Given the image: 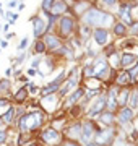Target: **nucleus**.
Listing matches in <instances>:
<instances>
[{
    "mask_svg": "<svg viewBox=\"0 0 138 146\" xmlns=\"http://www.w3.org/2000/svg\"><path fill=\"white\" fill-rule=\"evenodd\" d=\"M8 7H10V8H13V7H16V0H10V3H8Z\"/></svg>",
    "mask_w": 138,
    "mask_h": 146,
    "instance_id": "43",
    "label": "nucleus"
},
{
    "mask_svg": "<svg viewBox=\"0 0 138 146\" xmlns=\"http://www.w3.org/2000/svg\"><path fill=\"white\" fill-rule=\"evenodd\" d=\"M44 44H46V49H50V50H57V49L62 47V41L57 36H54V34H46Z\"/></svg>",
    "mask_w": 138,
    "mask_h": 146,
    "instance_id": "17",
    "label": "nucleus"
},
{
    "mask_svg": "<svg viewBox=\"0 0 138 146\" xmlns=\"http://www.w3.org/2000/svg\"><path fill=\"white\" fill-rule=\"evenodd\" d=\"M64 146H78V145H75L73 141H68V143H65V145H64Z\"/></svg>",
    "mask_w": 138,
    "mask_h": 146,
    "instance_id": "44",
    "label": "nucleus"
},
{
    "mask_svg": "<svg viewBox=\"0 0 138 146\" xmlns=\"http://www.w3.org/2000/svg\"><path fill=\"white\" fill-rule=\"evenodd\" d=\"M128 98H130V88L123 86L120 89V93L117 94V106H127L128 104Z\"/></svg>",
    "mask_w": 138,
    "mask_h": 146,
    "instance_id": "20",
    "label": "nucleus"
},
{
    "mask_svg": "<svg viewBox=\"0 0 138 146\" xmlns=\"http://www.w3.org/2000/svg\"><path fill=\"white\" fill-rule=\"evenodd\" d=\"M7 143V131L5 130H0V146Z\"/></svg>",
    "mask_w": 138,
    "mask_h": 146,
    "instance_id": "37",
    "label": "nucleus"
},
{
    "mask_svg": "<svg viewBox=\"0 0 138 146\" xmlns=\"http://www.w3.org/2000/svg\"><path fill=\"white\" fill-rule=\"evenodd\" d=\"M137 62H138V57L135 55V54H128V52H125V54H122V55H120V65H122V67L125 68V70L132 68Z\"/></svg>",
    "mask_w": 138,
    "mask_h": 146,
    "instance_id": "18",
    "label": "nucleus"
},
{
    "mask_svg": "<svg viewBox=\"0 0 138 146\" xmlns=\"http://www.w3.org/2000/svg\"><path fill=\"white\" fill-rule=\"evenodd\" d=\"M117 94H119V88H111L106 94V107L111 112H114L117 107Z\"/></svg>",
    "mask_w": 138,
    "mask_h": 146,
    "instance_id": "14",
    "label": "nucleus"
},
{
    "mask_svg": "<svg viewBox=\"0 0 138 146\" xmlns=\"http://www.w3.org/2000/svg\"><path fill=\"white\" fill-rule=\"evenodd\" d=\"M83 96H85V89H83V88H78L73 94H70L68 102H70V104H75V102H78V101H80Z\"/></svg>",
    "mask_w": 138,
    "mask_h": 146,
    "instance_id": "26",
    "label": "nucleus"
},
{
    "mask_svg": "<svg viewBox=\"0 0 138 146\" xmlns=\"http://www.w3.org/2000/svg\"><path fill=\"white\" fill-rule=\"evenodd\" d=\"M96 136V125L91 122V120H88V122H85V123H81V141L85 143V145H88V143H91L93 141V138Z\"/></svg>",
    "mask_w": 138,
    "mask_h": 146,
    "instance_id": "6",
    "label": "nucleus"
},
{
    "mask_svg": "<svg viewBox=\"0 0 138 146\" xmlns=\"http://www.w3.org/2000/svg\"><path fill=\"white\" fill-rule=\"evenodd\" d=\"M75 26H76V21H75L72 16H62V18L58 20V31H60V36L62 37L72 36Z\"/></svg>",
    "mask_w": 138,
    "mask_h": 146,
    "instance_id": "5",
    "label": "nucleus"
},
{
    "mask_svg": "<svg viewBox=\"0 0 138 146\" xmlns=\"http://www.w3.org/2000/svg\"><path fill=\"white\" fill-rule=\"evenodd\" d=\"M15 112H16L15 107H13V106H10V107H8V110L3 114L2 120H3V122H7V123H11V122H13V119H15Z\"/></svg>",
    "mask_w": 138,
    "mask_h": 146,
    "instance_id": "27",
    "label": "nucleus"
},
{
    "mask_svg": "<svg viewBox=\"0 0 138 146\" xmlns=\"http://www.w3.org/2000/svg\"><path fill=\"white\" fill-rule=\"evenodd\" d=\"M39 65H41V60H39V58H34L33 63H31V68H36V67H39Z\"/></svg>",
    "mask_w": 138,
    "mask_h": 146,
    "instance_id": "40",
    "label": "nucleus"
},
{
    "mask_svg": "<svg viewBox=\"0 0 138 146\" xmlns=\"http://www.w3.org/2000/svg\"><path fill=\"white\" fill-rule=\"evenodd\" d=\"M28 91H29V93L31 94H34V93H37V86L34 83H29L28 84Z\"/></svg>",
    "mask_w": 138,
    "mask_h": 146,
    "instance_id": "38",
    "label": "nucleus"
},
{
    "mask_svg": "<svg viewBox=\"0 0 138 146\" xmlns=\"http://www.w3.org/2000/svg\"><path fill=\"white\" fill-rule=\"evenodd\" d=\"M52 3H54V0H42V5H41V8H42L44 13H49V10H50Z\"/></svg>",
    "mask_w": 138,
    "mask_h": 146,
    "instance_id": "32",
    "label": "nucleus"
},
{
    "mask_svg": "<svg viewBox=\"0 0 138 146\" xmlns=\"http://www.w3.org/2000/svg\"><path fill=\"white\" fill-rule=\"evenodd\" d=\"M83 23L86 26H98V28H107L114 23V16L99 8H88L83 15Z\"/></svg>",
    "mask_w": 138,
    "mask_h": 146,
    "instance_id": "1",
    "label": "nucleus"
},
{
    "mask_svg": "<svg viewBox=\"0 0 138 146\" xmlns=\"http://www.w3.org/2000/svg\"><path fill=\"white\" fill-rule=\"evenodd\" d=\"M104 109H106V96L102 94V96H99V98L96 99L94 104L90 106V109H88V117H91V119H93V117H98Z\"/></svg>",
    "mask_w": 138,
    "mask_h": 146,
    "instance_id": "10",
    "label": "nucleus"
},
{
    "mask_svg": "<svg viewBox=\"0 0 138 146\" xmlns=\"http://www.w3.org/2000/svg\"><path fill=\"white\" fill-rule=\"evenodd\" d=\"M132 10H133V5H130V3H128V5H123L122 8L119 10V16L122 18L120 23H123L125 26H127V25L130 26L133 21H135V20H133V16H132Z\"/></svg>",
    "mask_w": 138,
    "mask_h": 146,
    "instance_id": "13",
    "label": "nucleus"
},
{
    "mask_svg": "<svg viewBox=\"0 0 138 146\" xmlns=\"http://www.w3.org/2000/svg\"><path fill=\"white\" fill-rule=\"evenodd\" d=\"M88 2H93V0H88Z\"/></svg>",
    "mask_w": 138,
    "mask_h": 146,
    "instance_id": "52",
    "label": "nucleus"
},
{
    "mask_svg": "<svg viewBox=\"0 0 138 146\" xmlns=\"http://www.w3.org/2000/svg\"><path fill=\"white\" fill-rule=\"evenodd\" d=\"M28 75H29V76H34V75H36V70H34V68H29V70H28Z\"/></svg>",
    "mask_w": 138,
    "mask_h": 146,
    "instance_id": "42",
    "label": "nucleus"
},
{
    "mask_svg": "<svg viewBox=\"0 0 138 146\" xmlns=\"http://www.w3.org/2000/svg\"><path fill=\"white\" fill-rule=\"evenodd\" d=\"M65 80H67V75H65V73L62 72V73H60V75L57 76V78H55V80H52V81H50V83H49L47 86H46V88H42V89H41V94H42V96H49V94L57 93V91H58V88L62 86V83H64Z\"/></svg>",
    "mask_w": 138,
    "mask_h": 146,
    "instance_id": "7",
    "label": "nucleus"
},
{
    "mask_svg": "<svg viewBox=\"0 0 138 146\" xmlns=\"http://www.w3.org/2000/svg\"><path fill=\"white\" fill-rule=\"evenodd\" d=\"M130 33H132V36H138V21H133L132 25H130Z\"/></svg>",
    "mask_w": 138,
    "mask_h": 146,
    "instance_id": "34",
    "label": "nucleus"
},
{
    "mask_svg": "<svg viewBox=\"0 0 138 146\" xmlns=\"http://www.w3.org/2000/svg\"><path fill=\"white\" fill-rule=\"evenodd\" d=\"M137 146H138V145H137Z\"/></svg>",
    "mask_w": 138,
    "mask_h": 146,
    "instance_id": "53",
    "label": "nucleus"
},
{
    "mask_svg": "<svg viewBox=\"0 0 138 146\" xmlns=\"http://www.w3.org/2000/svg\"><path fill=\"white\" fill-rule=\"evenodd\" d=\"M5 37H7V39H10V37H13V33H7V34H5Z\"/></svg>",
    "mask_w": 138,
    "mask_h": 146,
    "instance_id": "45",
    "label": "nucleus"
},
{
    "mask_svg": "<svg viewBox=\"0 0 138 146\" xmlns=\"http://www.w3.org/2000/svg\"><path fill=\"white\" fill-rule=\"evenodd\" d=\"M28 44H29V37H23L21 41H20V46H18V50L23 52V50H26Z\"/></svg>",
    "mask_w": 138,
    "mask_h": 146,
    "instance_id": "33",
    "label": "nucleus"
},
{
    "mask_svg": "<svg viewBox=\"0 0 138 146\" xmlns=\"http://www.w3.org/2000/svg\"><path fill=\"white\" fill-rule=\"evenodd\" d=\"M67 8H68V5L65 3L64 0H54L52 7H50V10H49L47 15H54V16H62L67 11Z\"/></svg>",
    "mask_w": 138,
    "mask_h": 146,
    "instance_id": "15",
    "label": "nucleus"
},
{
    "mask_svg": "<svg viewBox=\"0 0 138 146\" xmlns=\"http://www.w3.org/2000/svg\"><path fill=\"white\" fill-rule=\"evenodd\" d=\"M112 31H114L115 36L123 37L125 34H127V26H125L123 23H120V21H117V23H114V26H112Z\"/></svg>",
    "mask_w": 138,
    "mask_h": 146,
    "instance_id": "23",
    "label": "nucleus"
},
{
    "mask_svg": "<svg viewBox=\"0 0 138 146\" xmlns=\"http://www.w3.org/2000/svg\"><path fill=\"white\" fill-rule=\"evenodd\" d=\"M111 73V65L107 58H98L93 65V76L98 80H106Z\"/></svg>",
    "mask_w": 138,
    "mask_h": 146,
    "instance_id": "3",
    "label": "nucleus"
},
{
    "mask_svg": "<svg viewBox=\"0 0 138 146\" xmlns=\"http://www.w3.org/2000/svg\"><path fill=\"white\" fill-rule=\"evenodd\" d=\"M130 81H132V80H130V76H128L127 72H122L115 78V84H119V86H128V83H130Z\"/></svg>",
    "mask_w": 138,
    "mask_h": 146,
    "instance_id": "25",
    "label": "nucleus"
},
{
    "mask_svg": "<svg viewBox=\"0 0 138 146\" xmlns=\"http://www.w3.org/2000/svg\"><path fill=\"white\" fill-rule=\"evenodd\" d=\"M33 34H34V37H41L44 36L46 33H47V25H46V21L41 18V16H33Z\"/></svg>",
    "mask_w": 138,
    "mask_h": 146,
    "instance_id": "9",
    "label": "nucleus"
},
{
    "mask_svg": "<svg viewBox=\"0 0 138 146\" xmlns=\"http://www.w3.org/2000/svg\"><path fill=\"white\" fill-rule=\"evenodd\" d=\"M130 107L132 109H135V107H138V88L133 91V93H130Z\"/></svg>",
    "mask_w": 138,
    "mask_h": 146,
    "instance_id": "28",
    "label": "nucleus"
},
{
    "mask_svg": "<svg viewBox=\"0 0 138 146\" xmlns=\"http://www.w3.org/2000/svg\"><path fill=\"white\" fill-rule=\"evenodd\" d=\"M41 138H42V141L46 143V145H58L60 141H62V138H60V133H58L55 128H46V130L42 131V135H41Z\"/></svg>",
    "mask_w": 138,
    "mask_h": 146,
    "instance_id": "8",
    "label": "nucleus"
},
{
    "mask_svg": "<svg viewBox=\"0 0 138 146\" xmlns=\"http://www.w3.org/2000/svg\"><path fill=\"white\" fill-rule=\"evenodd\" d=\"M85 146H98V145H94V143H88V145H85Z\"/></svg>",
    "mask_w": 138,
    "mask_h": 146,
    "instance_id": "48",
    "label": "nucleus"
},
{
    "mask_svg": "<svg viewBox=\"0 0 138 146\" xmlns=\"http://www.w3.org/2000/svg\"><path fill=\"white\" fill-rule=\"evenodd\" d=\"M28 98V91H26V88H21L18 93H16V96H15V99L18 101V102H23V101Z\"/></svg>",
    "mask_w": 138,
    "mask_h": 146,
    "instance_id": "30",
    "label": "nucleus"
},
{
    "mask_svg": "<svg viewBox=\"0 0 138 146\" xmlns=\"http://www.w3.org/2000/svg\"><path fill=\"white\" fill-rule=\"evenodd\" d=\"M0 46H2V47H7V41H0Z\"/></svg>",
    "mask_w": 138,
    "mask_h": 146,
    "instance_id": "47",
    "label": "nucleus"
},
{
    "mask_svg": "<svg viewBox=\"0 0 138 146\" xmlns=\"http://www.w3.org/2000/svg\"><path fill=\"white\" fill-rule=\"evenodd\" d=\"M93 39L96 41L98 46H106L107 42H109V31H107L106 28H96L94 33H93Z\"/></svg>",
    "mask_w": 138,
    "mask_h": 146,
    "instance_id": "12",
    "label": "nucleus"
},
{
    "mask_svg": "<svg viewBox=\"0 0 138 146\" xmlns=\"http://www.w3.org/2000/svg\"><path fill=\"white\" fill-rule=\"evenodd\" d=\"M76 84H78V76H76V75H72V76H70L65 83H62V86L58 88V96H65V94L68 93V91H72Z\"/></svg>",
    "mask_w": 138,
    "mask_h": 146,
    "instance_id": "16",
    "label": "nucleus"
},
{
    "mask_svg": "<svg viewBox=\"0 0 138 146\" xmlns=\"http://www.w3.org/2000/svg\"><path fill=\"white\" fill-rule=\"evenodd\" d=\"M10 102H8V99H0V107H5V106H8Z\"/></svg>",
    "mask_w": 138,
    "mask_h": 146,
    "instance_id": "41",
    "label": "nucleus"
},
{
    "mask_svg": "<svg viewBox=\"0 0 138 146\" xmlns=\"http://www.w3.org/2000/svg\"><path fill=\"white\" fill-rule=\"evenodd\" d=\"M101 93V89H91V91H86V99H91V98H94V96H98V94Z\"/></svg>",
    "mask_w": 138,
    "mask_h": 146,
    "instance_id": "35",
    "label": "nucleus"
},
{
    "mask_svg": "<svg viewBox=\"0 0 138 146\" xmlns=\"http://www.w3.org/2000/svg\"><path fill=\"white\" fill-rule=\"evenodd\" d=\"M34 50H36L37 54L46 52V44H44V41H36V44H34Z\"/></svg>",
    "mask_w": 138,
    "mask_h": 146,
    "instance_id": "31",
    "label": "nucleus"
},
{
    "mask_svg": "<svg viewBox=\"0 0 138 146\" xmlns=\"http://www.w3.org/2000/svg\"><path fill=\"white\" fill-rule=\"evenodd\" d=\"M0 8H2V3H0Z\"/></svg>",
    "mask_w": 138,
    "mask_h": 146,
    "instance_id": "51",
    "label": "nucleus"
},
{
    "mask_svg": "<svg viewBox=\"0 0 138 146\" xmlns=\"http://www.w3.org/2000/svg\"><path fill=\"white\" fill-rule=\"evenodd\" d=\"M127 73H128V76H130V80H132V81H135V80L138 78V62L135 63L132 68H128Z\"/></svg>",
    "mask_w": 138,
    "mask_h": 146,
    "instance_id": "29",
    "label": "nucleus"
},
{
    "mask_svg": "<svg viewBox=\"0 0 138 146\" xmlns=\"http://www.w3.org/2000/svg\"><path fill=\"white\" fill-rule=\"evenodd\" d=\"M109 65L111 67H114V68H117V67H120V54L117 52V50H112L111 54H109Z\"/></svg>",
    "mask_w": 138,
    "mask_h": 146,
    "instance_id": "24",
    "label": "nucleus"
},
{
    "mask_svg": "<svg viewBox=\"0 0 138 146\" xmlns=\"http://www.w3.org/2000/svg\"><path fill=\"white\" fill-rule=\"evenodd\" d=\"M101 2H102L106 7H114L117 2H119V0H101Z\"/></svg>",
    "mask_w": 138,
    "mask_h": 146,
    "instance_id": "39",
    "label": "nucleus"
},
{
    "mask_svg": "<svg viewBox=\"0 0 138 146\" xmlns=\"http://www.w3.org/2000/svg\"><path fill=\"white\" fill-rule=\"evenodd\" d=\"M98 117H99V120L102 122V125H107V127H112L114 120H115V114L111 112V110H107V112H101Z\"/></svg>",
    "mask_w": 138,
    "mask_h": 146,
    "instance_id": "21",
    "label": "nucleus"
},
{
    "mask_svg": "<svg viewBox=\"0 0 138 146\" xmlns=\"http://www.w3.org/2000/svg\"><path fill=\"white\" fill-rule=\"evenodd\" d=\"M28 146H37V145H28Z\"/></svg>",
    "mask_w": 138,
    "mask_h": 146,
    "instance_id": "50",
    "label": "nucleus"
},
{
    "mask_svg": "<svg viewBox=\"0 0 138 146\" xmlns=\"http://www.w3.org/2000/svg\"><path fill=\"white\" fill-rule=\"evenodd\" d=\"M115 128L114 127H106L104 130H101L98 135L94 136L96 138V145L98 146H111L114 143V138H115Z\"/></svg>",
    "mask_w": 138,
    "mask_h": 146,
    "instance_id": "4",
    "label": "nucleus"
},
{
    "mask_svg": "<svg viewBox=\"0 0 138 146\" xmlns=\"http://www.w3.org/2000/svg\"><path fill=\"white\" fill-rule=\"evenodd\" d=\"M2 122H3V120H2V119H0V125H2Z\"/></svg>",
    "mask_w": 138,
    "mask_h": 146,
    "instance_id": "49",
    "label": "nucleus"
},
{
    "mask_svg": "<svg viewBox=\"0 0 138 146\" xmlns=\"http://www.w3.org/2000/svg\"><path fill=\"white\" fill-rule=\"evenodd\" d=\"M83 72H85V76H90L91 78V76H93V65H86Z\"/></svg>",
    "mask_w": 138,
    "mask_h": 146,
    "instance_id": "36",
    "label": "nucleus"
},
{
    "mask_svg": "<svg viewBox=\"0 0 138 146\" xmlns=\"http://www.w3.org/2000/svg\"><path fill=\"white\" fill-rule=\"evenodd\" d=\"M57 96H55V93L50 94V96H42V99H41V104L46 107V110L47 112H52L54 109H55V104H57Z\"/></svg>",
    "mask_w": 138,
    "mask_h": 146,
    "instance_id": "19",
    "label": "nucleus"
},
{
    "mask_svg": "<svg viewBox=\"0 0 138 146\" xmlns=\"http://www.w3.org/2000/svg\"><path fill=\"white\" fill-rule=\"evenodd\" d=\"M133 119H135V112H133V109H132V107H128V106H123L122 110H120L119 115H117V120H119L122 125L132 123Z\"/></svg>",
    "mask_w": 138,
    "mask_h": 146,
    "instance_id": "11",
    "label": "nucleus"
},
{
    "mask_svg": "<svg viewBox=\"0 0 138 146\" xmlns=\"http://www.w3.org/2000/svg\"><path fill=\"white\" fill-rule=\"evenodd\" d=\"M44 123V114L41 110H33L28 114L21 115L18 120V127L23 133H29L33 130H37Z\"/></svg>",
    "mask_w": 138,
    "mask_h": 146,
    "instance_id": "2",
    "label": "nucleus"
},
{
    "mask_svg": "<svg viewBox=\"0 0 138 146\" xmlns=\"http://www.w3.org/2000/svg\"><path fill=\"white\" fill-rule=\"evenodd\" d=\"M81 135V123H73V125L68 128V131H67V136H68L70 140H78Z\"/></svg>",
    "mask_w": 138,
    "mask_h": 146,
    "instance_id": "22",
    "label": "nucleus"
},
{
    "mask_svg": "<svg viewBox=\"0 0 138 146\" xmlns=\"http://www.w3.org/2000/svg\"><path fill=\"white\" fill-rule=\"evenodd\" d=\"M5 75H7V76H10V75H11V68H7V72H5Z\"/></svg>",
    "mask_w": 138,
    "mask_h": 146,
    "instance_id": "46",
    "label": "nucleus"
}]
</instances>
